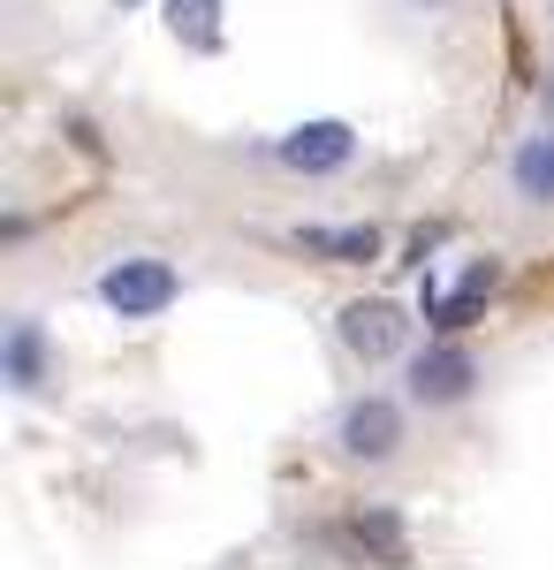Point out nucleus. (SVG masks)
<instances>
[{
    "label": "nucleus",
    "instance_id": "nucleus-14",
    "mask_svg": "<svg viewBox=\"0 0 554 570\" xmlns=\"http://www.w3.org/2000/svg\"><path fill=\"white\" fill-rule=\"evenodd\" d=\"M122 8H137V0H122Z\"/></svg>",
    "mask_w": 554,
    "mask_h": 570
},
{
    "label": "nucleus",
    "instance_id": "nucleus-10",
    "mask_svg": "<svg viewBox=\"0 0 554 570\" xmlns=\"http://www.w3.org/2000/svg\"><path fill=\"white\" fill-rule=\"evenodd\" d=\"M335 548H349V556H380V563H403V518H387V510L349 518V525L335 532Z\"/></svg>",
    "mask_w": 554,
    "mask_h": 570
},
{
    "label": "nucleus",
    "instance_id": "nucleus-2",
    "mask_svg": "<svg viewBox=\"0 0 554 570\" xmlns=\"http://www.w3.org/2000/svg\"><path fill=\"white\" fill-rule=\"evenodd\" d=\"M403 403L395 395H349L335 419V449L349 456V464H395L403 456Z\"/></svg>",
    "mask_w": 554,
    "mask_h": 570
},
{
    "label": "nucleus",
    "instance_id": "nucleus-12",
    "mask_svg": "<svg viewBox=\"0 0 554 570\" xmlns=\"http://www.w3.org/2000/svg\"><path fill=\"white\" fill-rule=\"evenodd\" d=\"M547 107H554V77H547Z\"/></svg>",
    "mask_w": 554,
    "mask_h": 570
},
{
    "label": "nucleus",
    "instance_id": "nucleus-5",
    "mask_svg": "<svg viewBox=\"0 0 554 570\" xmlns=\"http://www.w3.org/2000/svg\"><path fill=\"white\" fill-rule=\"evenodd\" d=\"M274 160L297 168V176H335L357 160V130L342 115H319V122H297L289 137H274Z\"/></svg>",
    "mask_w": 554,
    "mask_h": 570
},
{
    "label": "nucleus",
    "instance_id": "nucleus-3",
    "mask_svg": "<svg viewBox=\"0 0 554 570\" xmlns=\"http://www.w3.org/2000/svg\"><path fill=\"white\" fill-rule=\"evenodd\" d=\"M410 403L418 411H456V403H471L478 395V357L456 343V335H441V343H426V351L410 357Z\"/></svg>",
    "mask_w": 554,
    "mask_h": 570
},
{
    "label": "nucleus",
    "instance_id": "nucleus-13",
    "mask_svg": "<svg viewBox=\"0 0 554 570\" xmlns=\"http://www.w3.org/2000/svg\"><path fill=\"white\" fill-rule=\"evenodd\" d=\"M418 8H441V0H418Z\"/></svg>",
    "mask_w": 554,
    "mask_h": 570
},
{
    "label": "nucleus",
    "instance_id": "nucleus-7",
    "mask_svg": "<svg viewBox=\"0 0 554 570\" xmlns=\"http://www.w3.org/2000/svg\"><path fill=\"white\" fill-rule=\"evenodd\" d=\"M0 381L16 395H39L53 381V343H46V320H8V335H0Z\"/></svg>",
    "mask_w": 554,
    "mask_h": 570
},
{
    "label": "nucleus",
    "instance_id": "nucleus-8",
    "mask_svg": "<svg viewBox=\"0 0 554 570\" xmlns=\"http://www.w3.org/2000/svg\"><path fill=\"white\" fill-rule=\"evenodd\" d=\"M510 190L516 206H540V214H554V122L532 137H516L510 153Z\"/></svg>",
    "mask_w": 554,
    "mask_h": 570
},
{
    "label": "nucleus",
    "instance_id": "nucleus-6",
    "mask_svg": "<svg viewBox=\"0 0 554 570\" xmlns=\"http://www.w3.org/2000/svg\"><path fill=\"white\" fill-rule=\"evenodd\" d=\"M494 289H502V266H494V259H471L448 289H433V282H426V327H433V335H464L471 320L494 305Z\"/></svg>",
    "mask_w": 554,
    "mask_h": 570
},
{
    "label": "nucleus",
    "instance_id": "nucleus-11",
    "mask_svg": "<svg viewBox=\"0 0 554 570\" xmlns=\"http://www.w3.org/2000/svg\"><path fill=\"white\" fill-rule=\"evenodd\" d=\"M168 31L190 53H220V0H168Z\"/></svg>",
    "mask_w": 554,
    "mask_h": 570
},
{
    "label": "nucleus",
    "instance_id": "nucleus-9",
    "mask_svg": "<svg viewBox=\"0 0 554 570\" xmlns=\"http://www.w3.org/2000/svg\"><path fill=\"white\" fill-rule=\"evenodd\" d=\"M297 244H304V252H319L327 266L380 259V228H373V220H349V228H297Z\"/></svg>",
    "mask_w": 554,
    "mask_h": 570
},
{
    "label": "nucleus",
    "instance_id": "nucleus-1",
    "mask_svg": "<svg viewBox=\"0 0 554 570\" xmlns=\"http://www.w3.org/2000/svg\"><path fill=\"white\" fill-rule=\"evenodd\" d=\"M91 289H99V305L115 312V320H160V312L182 297V274H175L168 259H152V252H129V259H115Z\"/></svg>",
    "mask_w": 554,
    "mask_h": 570
},
{
    "label": "nucleus",
    "instance_id": "nucleus-4",
    "mask_svg": "<svg viewBox=\"0 0 554 570\" xmlns=\"http://www.w3.org/2000/svg\"><path fill=\"white\" fill-rule=\"evenodd\" d=\"M335 335L357 365H387V357L410 343V312L395 305V297H349L335 312Z\"/></svg>",
    "mask_w": 554,
    "mask_h": 570
}]
</instances>
